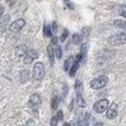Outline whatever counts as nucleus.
Returning a JSON list of instances; mask_svg holds the SVG:
<instances>
[{"instance_id": "12", "label": "nucleus", "mask_w": 126, "mask_h": 126, "mask_svg": "<svg viewBox=\"0 0 126 126\" xmlns=\"http://www.w3.org/2000/svg\"><path fill=\"white\" fill-rule=\"evenodd\" d=\"M77 104H78V106L81 108H83L86 106V103H85V101H84V99H83V97H82V94H77Z\"/></svg>"}, {"instance_id": "10", "label": "nucleus", "mask_w": 126, "mask_h": 126, "mask_svg": "<svg viewBox=\"0 0 126 126\" xmlns=\"http://www.w3.org/2000/svg\"><path fill=\"white\" fill-rule=\"evenodd\" d=\"M75 63V58H74L73 56H70L68 59H66L65 62H64V66H63L64 70H65V71L70 70L71 66L73 65V63Z\"/></svg>"}, {"instance_id": "27", "label": "nucleus", "mask_w": 126, "mask_h": 126, "mask_svg": "<svg viewBox=\"0 0 126 126\" xmlns=\"http://www.w3.org/2000/svg\"><path fill=\"white\" fill-rule=\"evenodd\" d=\"M64 3L66 4V6L68 7V8H70V9H73V6H72V4L70 3L69 0H64Z\"/></svg>"}, {"instance_id": "16", "label": "nucleus", "mask_w": 126, "mask_h": 126, "mask_svg": "<svg viewBox=\"0 0 126 126\" xmlns=\"http://www.w3.org/2000/svg\"><path fill=\"white\" fill-rule=\"evenodd\" d=\"M75 90L77 94H82V82L80 80H77L75 83Z\"/></svg>"}, {"instance_id": "20", "label": "nucleus", "mask_w": 126, "mask_h": 126, "mask_svg": "<svg viewBox=\"0 0 126 126\" xmlns=\"http://www.w3.org/2000/svg\"><path fill=\"white\" fill-rule=\"evenodd\" d=\"M9 19H10V16L9 15H6V16H2L1 17V26L4 27L5 24H7L9 22Z\"/></svg>"}, {"instance_id": "29", "label": "nucleus", "mask_w": 126, "mask_h": 126, "mask_svg": "<svg viewBox=\"0 0 126 126\" xmlns=\"http://www.w3.org/2000/svg\"><path fill=\"white\" fill-rule=\"evenodd\" d=\"M63 126H70V124H69V123H64V124H63Z\"/></svg>"}, {"instance_id": "13", "label": "nucleus", "mask_w": 126, "mask_h": 126, "mask_svg": "<svg viewBox=\"0 0 126 126\" xmlns=\"http://www.w3.org/2000/svg\"><path fill=\"white\" fill-rule=\"evenodd\" d=\"M114 26L118 29L126 30V21H124V20H115L114 21Z\"/></svg>"}, {"instance_id": "18", "label": "nucleus", "mask_w": 126, "mask_h": 126, "mask_svg": "<svg viewBox=\"0 0 126 126\" xmlns=\"http://www.w3.org/2000/svg\"><path fill=\"white\" fill-rule=\"evenodd\" d=\"M55 55L58 59H61L62 58V55H63V51H62V47H56V48H55Z\"/></svg>"}, {"instance_id": "19", "label": "nucleus", "mask_w": 126, "mask_h": 126, "mask_svg": "<svg viewBox=\"0 0 126 126\" xmlns=\"http://www.w3.org/2000/svg\"><path fill=\"white\" fill-rule=\"evenodd\" d=\"M119 13H120L121 16H123V17H126V6H125V5H123V6H120V7Z\"/></svg>"}, {"instance_id": "9", "label": "nucleus", "mask_w": 126, "mask_h": 126, "mask_svg": "<svg viewBox=\"0 0 126 126\" xmlns=\"http://www.w3.org/2000/svg\"><path fill=\"white\" fill-rule=\"evenodd\" d=\"M15 54H16V56L18 57L25 56V55L28 54V47L26 46H24V45L19 46V47H17L15 48Z\"/></svg>"}, {"instance_id": "23", "label": "nucleus", "mask_w": 126, "mask_h": 126, "mask_svg": "<svg viewBox=\"0 0 126 126\" xmlns=\"http://www.w3.org/2000/svg\"><path fill=\"white\" fill-rule=\"evenodd\" d=\"M58 118L57 117H52L50 120V125L51 126H57L58 124Z\"/></svg>"}, {"instance_id": "14", "label": "nucleus", "mask_w": 126, "mask_h": 126, "mask_svg": "<svg viewBox=\"0 0 126 126\" xmlns=\"http://www.w3.org/2000/svg\"><path fill=\"white\" fill-rule=\"evenodd\" d=\"M29 78H30V72L28 70H23V71L20 72V80H21V82H27L29 80Z\"/></svg>"}, {"instance_id": "28", "label": "nucleus", "mask_w": 126, "mask_h": 126, "mask_svg": "<svg viewBox=\"0 0 126 126\" xmlns=\"http://www.w3.org/2000/svg\"><path fill=\"white\" fill-rule=\"evenodd\" d=\"M51 43L52 45H56L57 44V37H54L52 40H51Z\"/></svg>"}, {"instance_id": "7", "label": "nucleus", "mask_w": 126, "mask_h": 126, "mask_svg": "<svg viewBox=\"0 0 126 126\" xmlns=\"http://www.w3.org/2000/svg\"><path fill=\"white\" fill-rule=\"evenodd\" d=\"M117 115H118V104L113 102L108 108L107 112H106V117H107V119L112 120L117 117Z\"/></svg>"}, {"instance_id": "17", "label": "nucleus", "mask_w": 126, "mask_h": 126, "mask_svg": "<svg viewBox=\"0 0 126 126\" xmlns=\"http://www.w3.org/2000/svg\"><path fill=\"white\" fill-rule=\"evenodd\" d=\"M44 34H45V36H47V37H50L51 35H52L51 29H50V27H49L48 25H45L44 26Z\"/></svg>"}, {"instance_id": "26", "label": "nucleus", "mask_w": 126, "mask_h": 126, "mask_svg": "<svg viewBox=\"0 0 126 126\" xmlns=\"http://www.w3.org/2000/svg\"><path fill=\"white\" fill-rule=\"evenodd\" d=\"M67 34H68V33H67V31H64L63 34L62 35V37H61V41H62V42H63V41H64V39L67 37Z\"/></svg>"}, {"instance_id": "24", "label": "nucleus", "mask_w": 126, "mask_h": 126, "mask_svg": "<svg viewBox=\"0 0 126 126\" xmlns=\"http://www.w3.org/2000/svg\"><path fill=\"white\" fill-rule=\"evenodd\" d=\"M26 126H36V123L33 120H29L26 123Z\"/></svg>"}, {"instance_id": "1", "label": "nucleus", "mask_w": 126, "mask_h": 126, "mask_svg": "<svg viewBox=\"0 0 126 126\" xmlns=\"http://www.w3.org/2000/svg\"><path fill=\"white\" fill-rule=\"evenodd\" d=\"M107 42L112 46H120L126 43V35L124 33H117L111 35L107 39Z\"/></svg>"}, {"instance_id": "6", "label": "nucleus", "mask_w": 126, "mask_h": 126, "mask_svg": "<svg viewBox=\"0 0 126 126\" xmlns=\"http://www.w3.org/2000/svg\"><path fill=\"white\" fill-rule=\"evenodd\" d=\"M37 58H38V52L35 49H32V50L29 51L28 54L25 56V58H24V63L26 64H30V63H32Z\"/></svg>"}, {"instance_id": "8", "label": "nucleus", "mask_w": 126, "mask_h": 126, "mask_svg": "<svg viewBox=\"0 0 126 126\" xmlns=\"http://www.w3.org/2000/svg\"><path fill=\"white\" fill-rule=\"evenodd\" d=\"M42 102V99L40 97V95L35 93V94H32L31 96V99H30V105L32 108H36L38 107Z\"/></svg>"}, {"instance_id": "25", "label": "nucleus", "mask_w": 126, "mask_h": 126, "mask_svg": "<svg viewBox=\"0 0 126 126\" xmlns=\"http://www.w3.org/2000/svg\"><path fill=\"white\" fill-rule=\"evenodd\" d=\"M57 118H58V120H63V112H62V111H59V112H58V114H57Z\"/></svg>"}, {"instance_id": "4", "label": "nucleus", "mask_w": 126, "mask_h": 126, "mask_svg": "<svg viewBox=\"0 0 126 126\" xmlns=\"http://www.w3.org/2000/svg\"><path fill=\"white\" fill-rule=\"evenodd\" d=\"M45 67L42 63H36L35 65L33 66V71L32 75L34 80H41L43 79L45 76Z\"/></svg>"}, {"instance_id": "22", "label": "nucleus", "mask_w": 126, "mask_h": 126, "mask_svg": "<svg viewBox=\"0 0 126 126\" xmlns=\"http://www.w3.org/2000/svg\"><path fill=\"white\" fill-rule=\"evenodd\" d=\"M72 40H73V42H74L75 44H79L80 41H81V37H80L79 34H74L73 37H72Z\"/></svg>"}, {"instance_id": "3", "label": "nucleus", "mask_w": 126, "mask_h": 126, "mask_svg": "<svg viewBox=\"0 0 126 126\" xmlns=\"http://www.w3.org/2000/svg\"><path fill=\"white\" fill-rule=\"evenodd\" d=\"M109 108V101L107 99H102L100 100L94 104V111L96 113L102 114L103 112L107 111Z\"/></svg>"}, {"instance_id": "21", "label": "nucleus", "mask_w": 126, "mask_h": 126, "mask_svg": "<svg viewBox=\"0 0 126 126\" xmlns=\"http://www.w3.org/2000/svg\"><path fill=\"white\" fill-rule=\"evenodd\" d=\"M51 106L53 109H56L57 106H58V97L55 96L53 99H52V104H51Z\"/></svg>"}, {"instance_id": "5", "label": "nucleus", "mask_w": 126, "mask_h": 126, "mask_svg": "<svg viewBox=\"0 0 126 126\" xmlns=\"http://www.w3.org/2000/svg\"><path fill=\"white\" fill-rule=\"evenodd\" d=\"M26 25L25 19L20 18L17 19L16 21H14L13 23H12V25L10 26V31L12 32H20Z\"/></svg>"}, {"instance_id": "15", "label": "nucleus", "mask_w": 126, "mask_h": 126, "mask_svg": "<svg viewBox=\"0 0 126 126\" xmlns=\"http://www.w3.org/2000/svg\"><path fill=\"white\" fill-rule=\"evenodd\" d=\"M79 63H80V62H79V61H76V60H75V63H73V65L71 66V68H70V70H69L70 76L75 75L76 71H77V70H78V68H79Z\"/></svg>"}, {"instance_id": "2", "label": "nucleus", "mask_w": 126, "mask_h": 126, "mask_svg": "<svg viewBox=\"0 0 126 126\" xmlns=\"http://www.w3.org/2000/svg\"><path fill=\"white\" fill-rule=\"evenodd\" d=\"M108 83V78L106 76H100L99 78H96L90 82V86L92 89H101L104 87Z\"/></svg>"}, {"instance_id": "11", "label": "nucleus", "mask_w": 126, "mask_h": 126, "mask_svg": "<svg viewBox=\"0 0 126 126\" xmlns=\"http://www.w3.org/2000/svg\"><path fill=\"white\" fill-rule=\"evenodd\" d=\"M47 49V55H48V59H49L50 64L53 66V63H54V54H55V49H53L52 46H48Z\"/></svg>"}]
</instances>
